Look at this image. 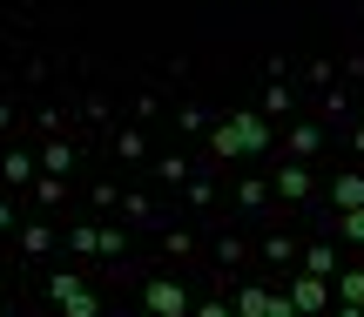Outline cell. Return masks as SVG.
I'll return each mask as SVG.
<instances>
[{"mask_svg":"<svg viewBox=\"0 0 364 317\" xmlns=\"http://www.w3.org/2000/svg\"><path fill=\"white\" fill-rule=\"evenodd\" d=\"M48 304L61 317H102V297H95L75 270H54V277H48Z\"/></svg>","mask_w":364,"mask_h":317,"instance_id":"cell-1","label":"cell"},{"mask_svg":"<svg viewBox=\"0 0 364 317\" xmlns=\"http://www.w3.org/2000/svg\"><path fill=\"white\" fill-rule=\"evenodd\" d=\"M142 304H149V317H189L196 311L189 291H182V277H149L142 284Z\"/></svg>","mask_w":364,"mask_h":317,"instance_id":"cell-2","label":"cell"},{"mask_svg":"<svg viewBox=\"0 0 364 317\" xmlns=\"http://www.w3.org/2000/svg\"><path fill=\"white\" fill-rule=\"evenodd\" d=\"M290 304H297V317H324L331 311V284L324 277H304V270H290Z\"/></svg>","mask_w":364,"mask_h":317,"instance_id":"cell-3","label":"cell"},{"mask_svg":"<svg viewBox=\"0 0 364 317\" xmlns=\"http://www.w3.org/2000/svg\"><path fill=\"white\" fill-rule=\"evenodd\" d=\"M230 129H236V142H243V156H263V149H270V122H263L257 108H236Z\"/></svg>","mask_w":364,"mask_h":317,"instance_id":"cell-4","label":"cell"},{"mask_svg":"<svg viewBox=\"0 0 364 317\" xmlns=\"http://www.w3.org/2000/svg\"><path fill=\"white\" fill-rule=\"evenodd\" d=\"M34 162H41V176H75V142H61V135H48V142L34 149Z\"/></svg>","mask_w":364,"mask_h":317,"instance_id":"cell-5","label":"cell"},{"mask_svg":"<svg viewBox=\"0 0 364 317\" xmlns=\"http://www.w3.org/2000/svg\"><path fill=\"white\" fill-rule=\"evenodd\" d=\"M311 169H304V162H284V169H277V183H270V196H284V203H311Z\"/></svg>","mask_w":364,"mask_h":317,"instance_id":"cell-6","label":"cell"},{"mask_svg":"<svg viewBox=\"0 0 364 317\" xmlns=\"http://www.w3.org/2000/svg\"><path fill=\"white\" fill-rule=\"evenodd\" d=\"M297 270H304V277H324V284H331V277L344 270V264H338V243H311V250L297 257Z\"/></svg>","mask_w":364,"mask_h":317,"instance_id":"cell-7","label":"cell"},{"mask_svg":"<svg viewBox=\"0 0 364 317\" xmlns=\"http://www.w3.org/2000/svg\"><path fill=\"white\" fill-rule=\"evenodd\" d=\"M257 250H263V264H270V270H297V257H304V250H297V243H290V237H284V230H270V237H263V243H257Z\"/></svg>","mask_w":364,"mask_h":317,"instance_id":"cell-8","label":"cell"},{"mask_svg":"<svg viewBox=\"0 0 364 317\" xmlns=\"http://www.w3.org/2000/svg\"><path fill=\"white\" fill-rule=\"evenodd\" d=\"M331 304H358V311H364V264H344V270H338V291H331Z\"/></svg>","mask_w":364,"mask_h":317,"instance_id":"cell-9","label":"cell"},{"mask_svg":"<svg viewBox=\"0 0 364 317\" xmlns=\"http://www.w3.org/2000/svg\"><path fill=\"white\" fill-rule=\"evenodd\" d=\"M34 176H41V162H34V156H0V183L34 189Z\"/></svg>","mask_w":364,"mask_h":317,"instance_id":"cell-10","label":"cell"},{"mask_svg":"<svg viewBox=\"0 0 364 317\" xmlns=\"http://www.w3.org/2000/svg\"><path fill=\"white\" fill-rule=\"evenodd\" d=\"M14 243H21L27 257H54V230L48 223H21V230H14Z\"/></svg>","mask_w":364,"mask_h":317,"instance_id":"cell-11","label":"cell"},{"mask_svg":"<svg viewBox=\"0 0 364 317\" xmlns=\"http://www.w3.org/2000/svg\"><path fill=\"white\" fill-rule=\"evenodd\" d=\"M331 203H338V210H364V176H358V169H344L338 183H331Z\"/></svg>","mask_w":364,"mask_h":317,"instance_id":"cell-12","label":"cell"},{"mask_svg":"<svg viewBox=\"0 0 364 317\" xmlns=\"http://www.w3.org/2000/svg\"><path fill=\"white\" fill-rule=\"evenodd\" d=\"M270 297H277V291H263V284H243L230 311H236V317H270Z\"/></svg>","mask_w":364,"mask_h":317,"instance_id":"cell-13","label":"cell"},{"mask_svg":"<svg viewBox=\"0 0 364 317\" xmlns=\"http://www.w3.org/2000/svg\"><path fill=\"white\" fill-rule=\"evenodd\" d=\"M209 156H216V162H236V156H243V142H236L230 122H209Z\"/></svg>","mask_w":364,"mask_h":317,"instance_id":"cell-14","label":"cell"},{"mask_svg":"<svg viewBox=\"0 0 364 317\" xmlns=\"http://www.w3.org/2000/svg\"><path fill=\"white\" fill-rule=\"evenodd\" d=\"M317 149H324V129H317V122H297V129H290V156H317Z\"/></svg>","mask_w":364,"mask_h":317,"instance_id":"cell-15","label":"cell"},{"mask_svg":"<svg viewBox=\"0 0 364 317\" xmlns=\"http://www.w3.org/2000/svg\"><path fill=\"white\" fill-rule=\"evenodd\" d=\"M68 250L75 257H102V223H75L68 230Z\"/></svg>","mask_w":364,"mask_h":317,"instance_id":"cell-16","label":"cell"},{"mask_svg":"<svg viewBox=\"0 0 364 317\" xmlns=\"http://www.w3.org/2000/svg\"><path fill=\"white\" fill-rule=\"evenodd\" d=\"M290 108H297V102H290V88H284V81H270V88H263V102H257V115L270 122V115H290Z\"/></svg>","mask_w":364,"mask_h":317,"instance_id":"cell-17","label":"cell"},{"mask_svg":"<svg viewBox=\"0 0 364 317\" xmlns=\"http://www.w3.org/2000/svg\"><path fill=\"white\" fill-rule=\"evenodd\" d=\"M263 203H270V183L243 176V183H236V210H263Z\"/></svg>","mask_w":364,"mask_h":317,"instance_id":"cell-18","label":"cell"},{"mask_svg":"<svg viewBox=\"0 0 364 317\" xmlns=\"http://www.w3.org/2000/svg\"><path fill=\"white\" fill-rule=\"evenodd\" d=\"M209 257H216V270H236V264H243V237H216Z\"/></svg>","mask_w":364,"mask_h":317,"instance_id":"cell-19","label":"cell"},{"mask_svg":"<svg viewBox=\"0 0 364 317\" xmlns=\"http://www.w3.org/2000/svg\"><path fill=\"white\" fill-rule=\"evenodd\" d=\"M115 156L142 162V156H149V135H142V129H115Z\"/></svg>","mask_w":364,"mask_h":317,"instance_id":"cell-20","label":"cell"},{"mask_svg":"<svg viewBox=\"0 0 364 317\" xmlns=\"http://www.w3.org/2000/svg\"><path fill=\"white\" fill-rule=\"evenodd\" d=\"M122 216H129V223H156V203H149L142 189H129V196H122Z\"/></svg>","mask_w":364,"mask_h":317,"instance_id":"cell-21","label":"cell"},{"mask_svg":"<svg viewBox=\"0 0 364 317\" xmlns=\"http://www.w3.org/2000/svg\"><path fill=\"white\" fill-rule=\"evenodd\" d=\"M176 129H182V135H209V115H203L196 102H182V108H176Z\"/></svg>","mask_w":364,"mask_h":317,"instance_id":"cell-22","label":"cell"},{"mask_svg":"<svg viewBox=\"0 0 364 317\" xmlns=\"http://www.w3.org/2000/svg\"><path fill=\"white\" fill-rule=\"evenodd\" d=\"M156 176H162V183H189V156H156Z\"/></svg>","mask_w":364,"mask_h":317,"instance_id":"cell-23","label":"cell"},{"mask_svg":"<svg viewBox=\"0 0 364 317\" xmlns=\"http://www.w3.org/2000/svg\"><path fill=\"white\" fill-rule=\"evenodd\" d=\"M338 237H344V243H358V250H364V210H338Z\"/></svg>","mask_w":364,"mask_h":317,"instance_id":"cell-24","label":"cell"},{"mask_svg":"<svg viewBox=\"0 0 364 317\" xmlns=\"http://www.w3.org/2000/svg\"><path fill=\"white\" fill-rule=\"evenodd\" d=\"M34 196L54 210V203H68V183H61V176H34Z\"/></svg>","mask_w":364,"mask_h":317,"instance_id":"cell-25","label":"cell"},{"mask_svg":"<svg viewBox=\"0 0 364 317\" xmlns=\"http://www.w3.org/2000/svg\"><path fill=\"white\" fill-rule=\"evenodd\" d=\"M317 108H324V122H344V108H351V102H344V88H324V95H317Z\"/></svg>","mask_w":364,"mask_h":317,"instance_id":"cell-26","label":"cell"},{"mask_svg":"<svg viewBox=\"0 0 364 317\" xmlns=\"http://www.w3.org/2000/svg\"><path fill=\"white\" fill-rule=\"evenodd\" d=\"M88 203H95V210H122V189H115V183H95Z\"/></svg>","mask_w":364,"mask_h":317,"instance_id":"cell-27","label":"cell"},{"mask_svg":"<svg viewBox=\"0 0 364 317\" xmlns=\"http://www.w3.org/2000/svg\"><path fill=\"white\" fill-rule=\"evenodd\" d=\"M182 189H189V203H196V210H209V203H216V183H203V176H189Z\"/></svg>","mask_w":364,"mask_h":317,"instance_id":"cell-28","label":"cell"},{"mask_svg":"<svg viewBox=\"0 0 364 317\" xmlns=\"http://www.w3.org/2000/svg\"><path fill=\"white\" fill-rule=\"evenodd\" d=\"M162 250H169V257H189L196 237H189V230H162Z\"/></svg>","mask_w":364,"mask_h":317,"instance_id":"cell-29","label":"cell"},{"mask_svg":"<svg viewBox=\"0 0 364 317\" xmlns=\"http://www.w3.org/2000/svg\"><path fill=\"white\" fill-rule=\"evenodd\" d=\"M81 115H88L95 129H102V122H108V95H88V102H81Z\"/></svg>","mask_w":364,"mask_h":317,"instance_id":"cell-30","label":"cell"},{"mask_svg":"<svg viewBox=\"0 0 364 317\" xmlns=\"http://www.w3.org/2000/svg\"><path fill=\"white\" fill-rule=\"evenodd\" d=\"M122 250H129V237H122V230L108 223V230H102V257H122Z\"/></svg>","mask_w":364,"mask_h":317,"instance_id":"cell-31","label":"cell"},{"mask_svg":"<svg viewBox=\"0 0 364 317\" xmlns=\"http://www.w3.org/2000/svg\"><path fill=\"white\" fill-rule=\"evenodd\" d=\"M189 317H236V311H230V304H223V297H203V304H196Z\"/></svg>","mask_w":364,"mask_h":317,"instance_id":"cell-32","label":"cell"},{"mask_svg":"<svg viewBox=\"0 0 364 317\" xmlns=\"http://www.w3.org/2000/svg\"><path fill=\"white\" fill-rule=\"evenodd\" d=\"M14 230H21V210H14V203L0 196V237H14Z\"/></svg>","mask_w":364,"mask_h":317,"instance_id":"cell-33","label":"cell"},{"mask_svg":"<svg viewBox=\"0 0 364 317\" xmlns=\"http://www.w3.org/2000/svg\"><path fill=\"white\" fill-rule=\"evenodd\" d=\"M270 317H297V304L290 297H270Z\"/></svg>","mask_w":364,"mask_h":317,"instance_id":"cell-34","label":"cell"},{"mask_svg":"<svg viewBox=\"0 0 364 317\" xmlns=\"http://www.w3.org/2000/svg\"><path fill=\"white\" fill-rule=\"evenodd\" d=\"M324 317H364V311H358V304H331Z\"/></svg>","mask_w":364,"mask_h":317,"instance_id":"cell-35","label":"cell"},{"mask_svg":"<svg viewBox=\"0 0 364 317\" xmlns=\"http://www.w3.org/2000/svg\"><path fill=\"white\" fill-rule=\"evenodd\" d=\"M351 149H358V156H364V122H358V129H351Z\"/></svg>","mask_w":364,"mask_h":317,"instance_id":"cell-36","label":"cell"},{"mask_svg":"<svg viewBox=\"0 0 364 317\" xmlns=\"http://www.w3.org/2000/svg\"><path fill=\"white\" fill-rule=\"evenodd\" d=\"M0 129H14V108H7V102H0Z\"/></svg>","mask_w":364,"mask_h":317,"instance_id":"cell-37","label":"cell"},{"mask_svg":"<svg viewBox=\"0 0 364 317\" xmlns=\"http://www.w3.org/2000/svg\"><path fill=\"white\" fill-rule=\"evenodd\" d=\"M0 297H7V284H0Z\"/></svg>","mask_w":364,"mask_h":317,"instance_id":"cell-38","label":"cell"}]
</instances>
